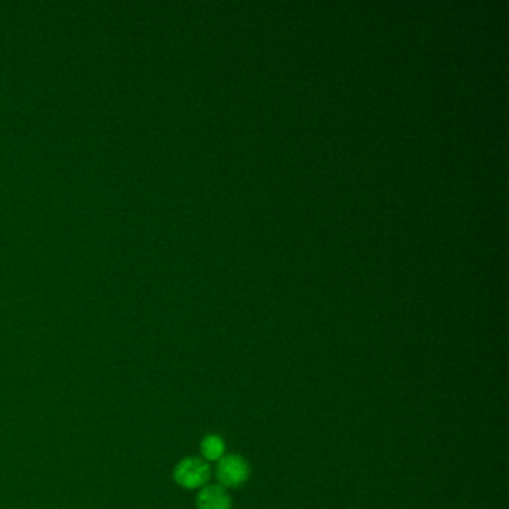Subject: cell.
Masks as SVG:
<instances>
[{
	"label": "cell",
	"mask_w": 509,
	"mask_h": 509,
	"mask_svg": "<svg viewBox=\"0 0 509 509\" xmlns=\"http://www.w3.org/2000/svg\"><path fill=\"white\" fill-rule=\"evenodd\" d=\"M215 474L221 487L238 489L250 478V465L238 454L224 455L218 460Z\"/></svg>",
	"instance_id": "obj_1"
},
{
	"label": "cell",
	"mask_w": 509,
	"mask_h": 509,
	"mask_svg": "<svg viewBox=\"0 0 509 509\" xmlns=\"http://www.w3.org/2000/svg\"><path fill=\"white\" fill-rule=\"evenodd\" d=\"M211 477V469L205 460L198 459V457H188V459L182 460L174 472V478L181 487L184 489H199L205 487Z\"/></svg>",
	"instance_id": "obj_2"
},
{
	"label": "cell",
	"mask_w": 509,
	"mask_h": 509,
	"mask_svg": "<svg viewBox=\"0 0 509 509\" xmlns=\"http://www.w3.org/2000/svg\"><path fill=\"white\" fill-rule=\"evenodd\" d=\"M196 503L198 509H232L230 494L221 486H205Z\"/></svg>",
	"instance_id": "obj_3"
},
{
	"label": "cell",
	"mask_w": 509,
	"mask_h": 509,
	"mask_svg": "<svg viewBox=\"0 0 509 509\" xmlns=\"http://www.w3.org/2000/svg\"><path fill=\"white\" fill-rule=\"evenodd\" d=\"M226 450V443L218 435H208L202 443L200 451L208 462H218L223 457Z\"/></svg>",
	"instance_id": "obj_4"
}]
</instances>
